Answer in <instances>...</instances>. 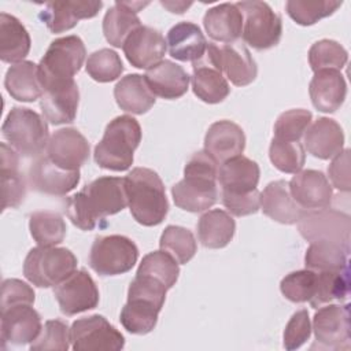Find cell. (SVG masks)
Here are the masks:
<instances>
[{
  "label": "cell",
  "mask_w": 351,
  "mask_h": 351,
  "mask_svg": "<svg viewBox=\"0 0 351 351\" xmlns=\"http://www.w3.org/2000/svg\"><path fill=\"white\" fill-rule=\"evenodd\" d=\"M128 206L125 181L121 177H99L85 185L66 202V213L74 226L93 230L108 215Z\"/></svg>",
  "instance_id": "obj_1"
},
{
  "label": "cell",
  "mask_w": 351,
  "mask_h": 351,
  "mask_svg": "<svg viewBox=\"0 0 351 351\" xmlns=\"http://www.w3.org/2000/svg\"><path fill=\"white\" fill-rule=\"evenodd\" d=\"M218 163L203 149L192 155L184 169V178L171 186L177 207L189 211H206L217 203Z\"/></svg>",
  "instance_id": "obj_2"
},
{
  "label": "cell",
  "mask_w": 351,
  "mask_h": 351,
  "mask_svg": "<svg viewBox=\"0 0 351 351\" xmlns=\"http://www.w3.org/2000/svg\"><path fill=\"white\" fill-rule=\"evenodd\" d=\"M123 181L132 217L143 226L159 225L167 215L169 202L158 173L147 167H134Z\"/></svg>",
  "instance_id": "obj_3"
},
{
  "label": "cell",
  "mask_w": 351,
  "mask_h": 351,
  "mask_svg": "<svg viewBox=\"0 0 351 351\" xmlns=\"http://www.w3.org/2000/svg\"><path fill=\"white\" fill-rule=\"evenodd\" d=\"M166 292L167 287L159 280L136 274L128 289V302L121 311L122 326L133 335H147L154 330Z\"/></svg>",
  "instance_id": "obj_4"
},
{
  "label": "cell",
  "mask_w": 351,
  "mask_h": 351,
  "mask_svg": "<svg viewBox=\"0 0 351 351\" xmlns=\"http://www.w3.org/2000/svg\"><path fill=\"white\" fill-rule=\"evenodd\" d=\"M141 141V126L130 115H119L106 126L95 147V162L106 170L125 171L133 163V154Z\"/></svg>",
  "instance_id": "obj_5"
},
{
  "label": "cell",
  "mask_w": 351,
  "mask_h": 351,
  "mask_svg": "<svg viewBox=\"0 0 351 351\" xmlns=\"http://www.w3.org/2000/svg\"><path fill=\"white\" fill-rule=\"evenodd\" d=\"M1 134L10 147L23 156H40L49 141L45 118L26 107L10 110L1 126Z\"/></svg>",
  "instance_id": "obj_6"
},
{
  "label": "cell",
  "mask_w": 351,
  "mask_h": 351,
  "mask_svg": "<svg viewBox=\"0 0 351 351\" xmlns=\"http://www.w3.org/2000/svg\"><path fill=\"white\" fill-rule=\"evenodd\" d=\"M75 270L77 258L64 247H34L23 262V276L38 288L56 287Z\"/></svg>",
  "instance_id": "obj_7"
},
{
  "label": "cell",
  "mask_w": 351,
  "mask_h": 351,
  "mask_svg": "<svg viewBox=\"0 0 351 351\" xmlns=\"http://www.w3.org/2000/svg\"><path fill=\"white\" fill-rule=\"evenodd\" d=\"M86 49L78 36H66L53 40L38 63V75L44 86L73 81L81 70Z\"/></svg>",
  "instance_id": "obj_8"
},
{
  "label": "cell",
  "mask_w": 351,
  "mask_h": 351,
  "mask_svg": "<svg viewBox=\"0 0 351 351\" xmlns=\"http://www.w3.org/2000/svg\"><path fill=\"white\" fill-rule=\"evenodd\" d=\"M243 14L241 37L245 44L256 51L276 47L282 36L281 16L265 1L236 3Z\"/></svg>",
  "instance_id": "obj_9"
},
{
  "label": "cell",
  "mask_w": 351,
  "mask_h": 351,
  "mask_svg": "<svg viewBox=\"0 0 351 351\" xmlns=\"http://www.w3.org/2000/svg\"><path fill=\"white\" fill-rule=\"evenodd\" d=\"M138 259V248L126 236L110 234L97 237L90 248L89 266L100 276L128 273Z\"/></svg>",
  "instance_id": "obj_10"
},
{
  "label": "cell",
  "mask_w": 351,
  "mask_h": 351,
  "mask_svg": "<svg viewBox=\"0 0 351 351\" xmlns=\"http://www.w3.org/2000/svg\"><path fill=\"white\" fill-rule=\"evenodd\" d=\"M299 233L310 243L332 241L350 247V215L333 208L306 210L298 221Z\"/></svg>",
  "instance_id": "obj_11"
},
{
  "label": "cell",
  "mask_w": 351,
  "mask_h": 351,
  "mask_svg": "<svg viewBox=\"0 0 351 351\" xmlns=\"http://www.w3.org/2000/svg\"><path fill=\"white\" fill-rule=\"evenodd\" d=\"M70 337L74 351H118L125 347L123 335L99 314L75 319Z\"/></svg>",
  "instance_id": "obj_12"
},
{
  "label": "cell",
  "mask_w": 351,
  "mask_h": 351,
  "mask_svg": "<svg viewBox=\"0 0 351 351\" xmlns=\"http://www.w3.org/2000/svg\"><path fill=\"white\" fill-rule=\"evenodd\" d=\"M350 304H328L314 314L313 330L318 347L329 350L350 348Z\"/></svg>",
  "instance_id": "obj_13"
},
{
  "label": "cell",
  "mask_w": 351,
  "mask_h": 351,
  "mask_svg": "<svg viewBox=\"0 0 351 351\" xmlns=\"http://www.w3.org/2000/svg\"><path fill=\"white\" fill-rule=\"evenodd\" d=\"M192 89L193 93L204 103L217 104L228 97L230 86L218 66L214 43L207 44L206 53L192 63Z\"/></svg>",
  "instance_id": "obj_14"
},
{
  "label": "cell",
  "mask_w": 351,
  "mask_h": 351,
  "mask_svg": "<svg viewBox=\"0 0 351 351\" xmlns=\"http://www.w3.org/2000/svg\"><path fill=\"white\" fill-rule=\"evenodd\" d=\"M59 308L66 315H75L97 307L99 289L90 274L81 269L75 270L53 289Z\"/></svg>",
  "instance_id": "obj_15"
},
{
  "label": "cell",
  "mask_w": 351,
  "mask_h": 351,
  "mask_svg": "<svg viewBox=\"0 0 351 351\" xmlns=\"http://www.w3.org/2000/svg\"><path fill=\"white\" fill-rule=\"evenodd\" d=\"M33 304H15L1 310L0 337L3 346L33 343L43 330L41 317Z\"/></svg>",
  "instance_id": "obj_16"
},
{
  "label": "cell",
  "mask_w": 351,
  "mask_h": 351,
  "mask_svg": "<svg viewBox=\"0 0 351 351\" xmlns=\"http://www.w3.org/2000/svg\"><path fill=\"white\" fill-rule=\"evenodd\" d=\"M80 178V170L62 169L47 155H40L36 158L27 176L32 189L52 196H63L69 193L78 185Z\"/></svg>",
  "instance_id": "obj_17"
},
{
  "label": "cell",
  "mask_w": 351,
  "mask_h": 351,
  "mask_svg": "<svg viewBox=\"0 0 351 351\" xmlns=\"http://www.w3.org/2000/svg\"><path fill=\"white\" fill-rule=\"evenodd\" d=\"M122 49L132 66L148 70L162 62L167 43L159 30L141 25L126 37Z\"/></svg>",
  "instance_id": "obj_18"
},
{
  "label": "cell",
  "mask_w": 351,
  "mask_h": 351,
  "mask_svg": "<svg viewBox=\"0 0 351 351\" xmlns=\"http://www.w3.org/2000/svg\"><path fill=\"white\" fill-rule=\"evenodd\" d=\"M45 151L47 156L59 167L80 170L89 158L90 147L80 130L63 128L52 133Z\"/></svg>",
  "instance_id": "obj_19"
},
{
  "label": "cell",
  "mask_w": 351,
  "mask_h": 351,
  "mask_svg": "<svg viewBox=\"0 0 351 351\" xmlns=\"http://www.w3.org/2000/svg\"><path fill=\"white\" fill-rule=\"evenodd\" d=\"M80 103L77 82H58L44 86L40 108L45 121L52 125L71 123L75 119Z\"/></svg>",
  "instance_id": "obj_20"
},
{
  "label": "cell",
  "mask_w": 351,
  "mask_h": 351,
  "mask_svg": "<svg viewBox=\"0 0 351 351\" xmlns=\"http://www.w3.org/2000/svg\"><path fill=\"white\" fill-rule=\"evenodd\" d=\"M293 200L304 210L329 207L333 191L326 176L319 170H300L288 182Z\"/></svg>",
  "instance_id": "obj_21"
},
{
  "label": "cell",
  "mask_w": 351,
  "mask_h": 351,
  "mask_svg": "<svg viewBox=\"0 0 351 351\" xmlns=\"http://www.w3.org/2000/svg\"><path fill=\"white\" fill-rule=\"evenodd\" d=\"M245 148V134L243 129L228 119H221L210 125L204 136V151L218 163L239 156Z\"/></svg>",
  "instance_id": "obj_22"
},
{
  "label": "cell",
  "mask_w": 351,
  "mask_h": 351,
  "mask_svg": "<svg viewBox=\"0 0 351 351\" xmlns=\"http://www.w3.org/2000/svg\"><path fill=\"white\" fill-rule=\"evenodd\" d=\"M214 52L218 66L233 85L247 86L255 81L258 67L244 44L237 41L219 47L214 44Z\"/></svg>",
  "instance_id": "obj_23"
},
{
  "label": "cell",
  "mask_w": 351,
  "mask_h": 351,
  "mask_svg": "<svg viewBox=\"0 0 351 351\" xmlns=\"http://www.w3.org/2000/svg\"><path fill=\"white\" fill-rule=\"evenodd\" d=\"M101 7V1H49L40 18L51 33H63L73 29L80 19L96 16Z\"/></svg>",
  "instance_id": "obj_24"
},
{
  "label": "cell",
  "mask_w": 351,
  "mask_h": 351,
  "mask_svg": "<svg viewBox=\"0 0 351 351\" xmlns=\"http://www.w3.org/2000/svg\"><path fill=\"white\" fill-rule=\"evenodd\" d=\"M261 208L265 215L284 225L298 223L306 211L293 200L285 180L271 181L265 186L261 193Z\"/></svg>",
  "instance_id": "obj_25"
},
{
  "label": "cell",
  "mask_w": 351,
  "mask_h": 351,
  "mask_svg": "<svg viewBox=\"0 0 351 351\" xmlns=\"http://www.w3.org/2000/svg\"><path fill=\"white\" fill-rule=\"evenodd\" d=\"M344 133L341 126L330 118L319 117L304 132V148L318 159H330L343 151Z\"/></svg>",
  "instance_id": "obj_26"
},
{
  "label": "cell",
  "mask_w": 351,
  "mask_h": 351,
  "mask_svg": "<svg viewBox=\"0 0 351 351\" xmlns=\"http://www.w3.org/2000/svg\"><path fill=\"white\" fill-rule=\"evenodd\" d=\"M313 106L321 112H335L341 107L347 95V84L337 70H319L308 85Z\"/></svg>",
  "instance_id": "obj_27"
},
{
  "label": "cell",
  "mask_w": 351,
  "mask_h": 351,
  "mask_svg": "<svg viewBox=\"0 0 351 351\" xmlns=\"http://www.w3.org/2000/svg\"><path fill=\"white\" fill-rule=\"evenodd\" d=\"M144 78L151 92L166 100H174L184 96L191 80L180 64L166 59L148 69Z\"/></svg>",
  "instance_id": "obj_28"
},
{
  "label": "cell",
  "mask_w": 351,
  "mask_h": 351,
  "mask_svg": "<svg viewBox=\"0 0 351 351\" xmlns=\"http://www.w3.org/2000/svg\"><path fill=\"white\" fill-rule=\"evenodd\" d=\"M148 5L141 1H115L103 18V33L108 44L121 48L126 37L138 26H141L137 12Z\"/></svg>",
  "instance_id": "obj_29"
},
{
  "label": "cell",
  "mask_w": 351,
  "mask_h": 351,
  "mask_svg": "<svg viewBox=\"0 0 351 351\" xmlns=\"http://www.w3.org/2000/svg\"><path fill=\"white\" fill-rule=\"evenodd\" d=\"M261 170L255 160L239 155L219 165L217 180L221 192L247 193L256 189Z\"/></svg>",
  "instance_id": "obj_30"
},
{
  "label": "cell",
  "mask_w": 351,
  "mask_h": 351,
  "mask_svg": "<svg viewBox=\"0 0 351 351\" xmlns=\"http://www.w3.org/2000/svg\"><path fill=\"white\" fill-rule=\"evenodd\" d=\"M203 26L214 41L232 44L241 37L243 14L236 4L222 3L206 11Z\"/></svg>",
  "instance_id": "obj_31"
},
{
  "label": "cell",
  "mask_w": 351,
  "mask_h": 351,
  "mask_svg": "<svg viewBox=\"0 0 351 351\" xmlns=\"http://www.w3.org/2000/svg\"><path fill=\"white\" fill-rule=\"evenodd\" d=\"M167 47L171 58L180 62H196L207 49V41L200 27L192 22H180L167 32Z\"/></svg>",
  "instance_id": "obj_32"
},
{
  "label": "cell",
  "mask_w": 351,
  "mask_h": 351,
  "mask_svg": "<svg viewBox=\"0 0 351 351\" xmlns=\"http://www.w3.org/2000/svg\"><path fill=\"white\" fill-rule=\"evenodd\" d=\"M4 86L8 95L18 101L32 103L41 99L44 89L38 75V64L30 60L12 64L5 73Z\"/></svg>",
  "instance_id": "obj_33"
},
{
  "label": "cell",
  "mask_w": 351,
  "mask_h": 351,
  "mask_svg": "<svg viewBox=\"0 0 351 351\" xmlns=\"http://www.w3.org/2000/svg\"><path fill=\"white\" fill-rule=\"evenodd\" d=\"M32 40L22 22L7 12L0 14V59L4 63H19L27 56Z\"/></svg>",
  "instance_id": "obj_34"
},
{
  "label": "cell",
  "mask_w": 351,
  "mask_h": 351,
  "mask_svg": "<svg viewBox=\"0 0 351 351\" xmlns=\"http://www.w3.org/2000/svg\"><path fill=\"white\" fill-rule=\"evenodd\" d=\"M114 97L121 110L132 114H145L155 104V95L148 88L144 75L128 74L122 77L115 88Z\"/></svg>",
  "instance_id": "obj_35"
},
{
  "label": "cell",
  "mask_w": 351,
  "mask_h": 351,
  "mask_svg": "<svg viewBox=\"0 0 351 351\" xmlns=\"http://www.w3.org/2000/svg\"><path fill=\"white\" fill-rule=\"evenodd\" d=\"M1 197L3 210L19 207L26 196V184L19 171L18 152L1 143Z\"/></svg>",
  "instance_id": "obj_36"
},
{
  "label": "cell",
  "mask_w": 351,
  "mask_h": 351,
  "mask_svg": "<svg viewBox=\"0 0 351 351\" xmlns=\"http://www.w3.org/2000/svg\"><path fill=\"white\" fill-rule=\"evenodd\" d=\"M236 222L223 210L214 208L204 213L197 222V237L206 248H223L233 239Z\"/></svg>",
  "instance_id": "obj_37"
},
{
  "label": "cell",
  "mask_w": 351,
  "mask_h": 351,
  "mask_svg": "<svg viewBox=\"0 0 351 351\" xmlns=\"http://www.w3.org/2000/svg\"><path fill=\"white\" fill-rule=\"evenodd\" d=\"M350 247L332 241H314L306 250V269L314 271H335L348 267Z\"/></svg>",
  "instance_id": "obj_38"
},
{
  "label": "cell",
  "mask_w": 351,
  "mask_h": 351,
  "mask_svg": "<svg viewBox=\"0 0 351 351\" xmlns=\"http://www.w3.org/2000/svg\"><path fill=\"white\" fill-rule=\"evenodd\" d=\"M350 293V269L335 271H317V285L310 306L318 308L333 300L343 302Z\"/></svg>",
  "instance_id": "obj_39"
},
{
  "label": "cell",
  "mask_w": 351,
  "mask_h": 351,
  "mask_svg": "<svg viewBox=\"0 0 351 351\" xmlns=\"http://www.w3.org/2000/svg\"><path fill=\"white\" fill-rule=\"evenodd\" d=\"M29 230L38 245L55 247L64 240L66 222L55 211H36L29 217Z\"/></svg>",
  "instance_id": "obj_40"
},
{
  "label": "cell",
  "mask_w": 351,
  "mask_h": 351,
  "mask_svg": "<svg viewBox=\"0 0 351 351\" xmlns=\"http://www.w3.org/2000/svg\"><path fill=\"white\" fill-rule=\"evenodd\" d=\"M159 247L162 251L170 254L178 265L188 263L197 250L193 233L189 229L177 225H169L165 228L159 240Z\"/></svg>",
  "instance_id": "obj_41"
},
{
  "label": "cell",
  "mask_w": 351,
  "mask_h": 351,
  "mask_svg": "<svg viewBox=\"0 0 351 351\" xmlns=\"http://www.w3.org/2000/svg\"><path fill=\"white\" fill-rule=\"evenodd\" d=\"M348 60L346 48L335 40H319L308 49V63L311 70H337L340 71Z\"/></svg>",
  "instance_id": "obj_42"
},
{
  "label": "cell",
  "mask_w": 351,
  "mask_h": 351,
  "mask_svg": "<svg viewBox=\"0 0 351 351\" xmlns=\"http://www.w3.org/2000/svg\"><path fill=\"white\" fill-rule=\"evenodd\" d=\"M269 158L277 170L296 174L304 166L306 152L300 141H282L273 137L269 147Z\"/></svg>",
  "instance_id": "obj_43"
},
{
  "label": "cell",
  "mask_w": 351,
  "mask_h": 351,
  "mask_svg": "<svg viewBox=\"0 0 351 351\" xmlns=\"http://www.w3.org/2000/svg\"><path fill=\"white\" fill-rule=\"evenodd\" d=\"M136 274L151 276L163 282L167 287V289H170L178 280L180 267L178 262L170 254L160 250L147 254L141 259V263Z\"/></svg>",
  "instance_id": "obj_44"
},
{
  "label": "cell",
  "mask_w": 351,
  "mask_h": 351,
  "mask_svg": "<svg viewBox=\"0 0 351 351\" xmlns=\"http://www.w3.org/2000/svg\"><path fill=\"white\" fill-rule=\"evenodd\" d=\"M343 3L341 1H310V0H289L285 3L287 14L300 26H310L319 19L332 15Z\"/></svg>",
  "instance_id": "obj_45"
},
{
  "label": "cell",
  "mask_w": 351,
  "mask_h": 351,
  "mask_svg": "<svg viewBox=\"0 0 351 351\" xmlns=\"http://www.w3.org/2000/svg\"><path fill=\"white\" fill-rule=\"evenodd\" d=\"M85 69L92 80L97 82H111L121 77L123 64L115 51L101 48L88 56Z\"/></svg>",
  "instance_id": "obj_46"
},
{
  "label": "cell",
  "mask_w": 351,
  "mask_h": 351,
  "mask_svg": "<svg viewBox=\"0 0 351 351\" xmlns=\"http://www.w3.org/2000/svg\"><path fill=\"white\" fill-rule=\"evenodd\" d=\"M317 285V271L304 269L287 274L280 282L281 293L293 303L310 302Z\"/></svg>",
  "instance_id": "obj_47"
},
{
  "label": "cell",
  "mask_w": 351,
  "mask_h": 351,
  "mask_svg": "<svg viewBox=\"0 0 351 351\" xmlns=\"http://www.w3.org/2000/svg\"><path fill=\"white\" fill-rule=\"evenodd\" d=\"M311 118L313 114L304 108H293L280 114L274 123V138L282 141H300Z\"/></svg>",
  "instance_id": "obj_48"
},
{
  "label": "cell",
  "mask_w": 351,
  "mask_h": 351,
  "mask_svg": "<svg viewBox=\"0 0 351 351\" xmlns=\"http://www.w3.org/2000/svg\"><path fill=\"white\" fill-rule=\"evenodd\" d=\"M71 343L70 328L62 319H49L44 324L38 337L30 343L32 351L38 350H59L67 351Z\"/></svg>",
  "instance_id": "obj_49"
},
{
  "label": "cell",
  "mask_w": 351,
  "mask_h": 351,
  "mask_svg": "<svg viewBox=\"0 0 351 351\" xmlns=\"http://www.w3.org/2000/svg\"><path fill=\"white\" fill-rule=\"evenodd\" d=\"M311 335V324L308 311L302 308L296 311L288 321L284 330V347L287 350H296L302 347Z\"/></svg>",
  "instance_id": "obj_50"
},
{
  "label": "cell",
  "mask_w": 351,
  "mask_h": 351,
  "mask_svg": "<svg viewBox=\"0 0 351 351\" xmlns=\"http://www.w3.org/2000/svg\"><path fill=\"white\" fill-rule=\"evenodd\" d=\"M221 196L222 204L234 217L251 215L261 208V193L258 192V189L247 193L221 192Z\"/></svg>",
  "instance_id": "obj_51"
},
{
  "label": "cell",
  "mask_w": 351,
  "mask_h": 351,
  "mask_svg": "<svg viewBox=\"0 0 351 351\" xmlns=\"http://www.w3.org/2000/svg\"><path fill=\"white\" fill-rule=\"evenodd\" d=\"M33 304L34 303V291L33 288L22 280L7 278L1 284V310L15 306V304Z\"/></svg>",
  "instance_id": "obj_52"
},
{
  "label": "cell",
  "mask_w": 351,
  "mask_h": 351,
  "mask_svg": "<svg viewBox=\"0 0 351 351\" xmlns=\"http://www.w3.org/2000/svg\"><path fill=\"white\" fill-rule=\"evenodd\" d=\"M328 174L335 188L344 192L350 191L351 182H350V149L348 148L343 149L336 156H333V160L328 167Z\"/></svg>",
  "instance_id": "obj_53"
},
{
  "label": "cell",
  "mask_w": 351,
  "mask_h": 351,
  "mask_svg": "<svg viewBox=\"0 0 351 351\" xmlns=\"http://www.w3.org/2000/svg\"><path fill=\"white\" fill-rule=\"evenodd\" d=\"M163 7H166L170 12H177V14H184L186 8L192 5V3H184V1H160Z\"/></svg>",
  "instance_id": "obj_54"
}]
</instances>
